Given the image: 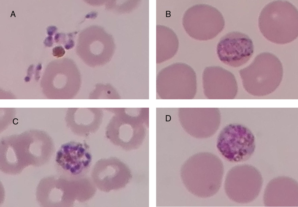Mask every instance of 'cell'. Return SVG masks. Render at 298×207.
<instances>
[{
  "instance_id": "obj_1",
  "label": "cell",
  "mask_w": 298,
  "mask_h": 207,
  "mask_svg": "<svg viewBox=\"0 0 298 207\" xmlns=\"http://www.w3.org/2000/svg\"><path fill=\"white\" fill-rule=\"evenodd\" d=\"M223 164L217 158L200 154L186 161L180 170L182 180L186 189L194 195L208 198L216 194L221 184Z\"/></svg>"
},
{
  "instance_id": "obj_2",
  "label": "cell",
  "mask_w": 298,
  "mask_h": 207,
  "mask_svg": "<svg viewBox=\"0 0 298 207\" xmlns=\"http://www.w3.org/2000/svg\"><path fill=\"white\" fill-rule=\"evenodd\" d=\"M258 26L264 37L278 44L290 43L298 35V12L293 4L286 1H275L262 9Z\"/></svg>"
},
{
  "instance_id": "obj_3",
  "label": "cell",
  "mask_w": 298,
  "mask_h": 207,
  "mask_svg": "<svg viewBox=\"0 0 298 207\" xmlns=\"http://www.w3.org/2000/svg\"><path fill=\"white\" fill-rule=\"evenodd\" d=\"M242 85L255 96L270 94L279 87L283 76V65L274 55L263 52L258 55L247 67L239 71Z\"/></svg>"
},
{
  "instance_id": "obj_4",
  "label": "cell",
  "mask_w": 298,
  "mask_h": 207,
  "mask_svg": "<svg viewBox=\"0 0 298 207\" xmlns=\"http://www.w3.org/2000/svg\"><path fill=\"white\" fill-rule=\"evenodd\" d=\"M50 148L44 144L3 145L0 169L7 174L15 175L30 166L40 167L46 164L50 157Z\"/></svg>"
},
{
  "instance_id": "obj_5",
  "label": "cell",
  "mask_w": 298,
  "mask_h": 207,
  "mask_svg": "<svg viewBox=\"0 0 298 207\" xmlns=\"http://www.w3.org/2000/svg\"><path fill=\"white\" fill-rule=\"evenodd\" d=\"M225 21L216 8L204 4H197L189 8L185 13L182 24L191 37L207 41L216 37L224 29Z\"/></svg>"
},
{
  "instance_id": "obj_6",
  "label": "cell",
  "mask_w": 298,
  "mask_h": 207,
  "mask_svg": "<svg viewBox=\"0 0 298 207\" xmlns=\"http://www.w3.org/2000/svg\"><path fill=\"white\" fill-rule=\"evenodd\" d=\"M246 126L238 123L230 124L221 131L217 138V148L221 155L232 162L248 160L256 149L255 137Z\"/></svg>"
},
{
  "instance_id": "obj_7",
  "label": "cell",
  "mask_w": 298,
  "mask_h": 207,
  "mask_svg": "<svg viewBox=\"0 0 298 207\" xmlns=\"http://www.w3.org/2000/svg\"><path fill=\"white\" fill-rule=\"evenodd\" d=\"M263 184L259 171L248 164L235 166L227 174L224 184L225 192L232 200L240 203H250L258 196Z\"/></svg>"
},
{
  "instance_id": "obj_8",
  "label": "cell",
  "mask_w": 298,
  "mask_h": 207,
  "mask_svg": "<svg viewBox=\"0 0 298 207\" xmlns=\"http://www.w3.org/2000/svg\"><path fill=\"white\" fill-rule=\"evenodd\" d=\"M92 159L87 144L72 141L61 146L57 152L55 161L60 175L75 179L86 176Z\"/></svg>"
},
{
  "instance_id": "obj_9",
  "label": "cell",
  "mask_w": 298,
  "mask_h": 207,
  "mask_svg": "<svg viewBox=\"0 0 298 207\" xmlns=\"http://www.w3.org/2000/svg\"><path fill=\"white\" fill-rule=\"evenodd\" d=\"M91 176L95 187L105 192L125 188L132 177L128 166L113 157L98 160L93 166Z\"/></svg>"
},
{
  "instance_id": "obj_10",
  "label": "cell",
  "mask_w": 298,
  "mask_h": 207,
  "mask_svg": "<svg viewBox=\"0 0 298 207\" xmlns=\"http://www.w3.org/2000/svg\"><path fill=\"white\" fill-rule=\"evenodd\" d=\"M74 195L70 180L60 175L43 178L36 189V200L42 207L71 206Z\"/></svg>"
},
{
  "instance_id": "obj_11",
  "label": "cell",
  "mask_w": 298,
  "mask_h": 207,
  "mask_svg": "<svg viewBox=\"0 0 298 207\" xmlns=\"http://www.w3.org/2000/svg\"><path fill=\"white\" fill-rule=\"evenodd\" d=\"M254 52L252 40L247 34L239 32H229L223 36L217 48L218 57L225 64L233 67L246 63Z\"/></svg>"
},
{
  "instance_id": "obj_12",
  "label": "cell",
  "mask_w": 298,
  "mask_h": 207,
  "mask_svg": "<svg viewBox=\"0 0 298 207\" xmlns=\"http://www.w3.org/2000/svg\"><path fill=\"white\" fill-rule=\"evenodd\" d=\"M298 184L294 179L281 176L272 179L267 185L264 195L267 206H297Z\"/></svg>"
},
{
  "instance_id": "obj_13",
  "label": "cell",
  "mask_w": 298,
  "mask_h": 207,
  "mask_svg": "<svg viewBox=\"0 0 298 207\" xmlns=\"http://www.w3.org/2000/svg\"><path fill=\"white\" fill-rule=\"evenodd\" d=\"M115 46L112 36L102 27L89 26L82 30L77 40V48L91 57H97L109 53Z\"/></svg>"
},
{
  "instance_id": "obj_14",
  "label": "cell",
  "mask_w": 298,
  "mask_h": 207,
  "mask_svg": "<svg viewBox=\"0 0 298 207\" xmlns=\"http://www.w3.org/2000/svg\"><path fill=\"white\" fill-rule=\"evenodd\" d=\"M65 53L64 48L61 46H57L53 49V55L57 57L63 56Z\"/></svg>"
},
{
  "instance_id": "obj_15",
  "label": "cell",
  "mask_w": 298,
  "mask_h": 207,
  "mask_svg": "<svg viewBox=\"0 0 298 207\" xmlns=\"http://www.w3.org/2000/svg\"><path fill=\"white\" fill-rule=\"evenodd\" d=\"M44 44L47 46L51 47L52 46L53 43V38L52 36H49L47 37L44 40Z\"/></svg>"
},
{
  "instance_id": "obj_16",
  "label": "cell",
  "mask_w": 298,
  "mask_h": 207,
  "mask_svg": "<svg viewBox=\"0 0 298 207\" xmlns=\"http://www.w3.org/2000/svg\"><path fill=\"white\" fill-rule=\"evenodd\" d=\"M57 29L56 27L54 26L48 27L47 29L48 34L49 36L52 35L57 31Z\"/></svg>"
}]
</instances>
